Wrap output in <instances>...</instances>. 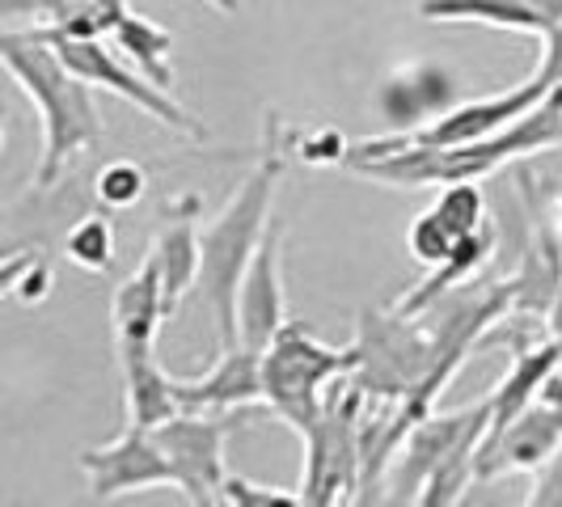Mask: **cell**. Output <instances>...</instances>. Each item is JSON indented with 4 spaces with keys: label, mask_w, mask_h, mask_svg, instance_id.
I'll use <instances>...</instances> for the list:
<instances>
[{
    "label": "cell",
    "mask_w": 562,
    "mask_h": 507,
    "mask_svg": "<svg viewBox=\"0 0 562 507\" xmlns=\"http://www.w3.org/2000/svg\"><path fill=\"white\" fill-rule=\"evenodd\" d=\"M173 397L182 410H216V415H237L246 406L267 402L262 390V351L233 342L221 351V360L195 381H173Z\"/></svg>",
    "instance_id": "obj_15"
},
{
    "label": "cell",
    "mask_w": 562,
    "mask_h": 507,
    "mask_svg": "<svg viewBox=\"0 0 562 507\" xmlns=\"http://www.w3.org/2000/svg\"><path fill=\"white\" fill-rule=\"evenodd\" d=\"M64 258H68L72 267H81V271H93V275L111 271L114 267V225L106 221V216H98V212L81 216L77 225L64 233Z\"/></svg>",
    "instance_id": "obj_23"
},
{
    "label": "cell",
    "mask_w": 562,
    "mask_h": 507,
    "mask_svg": "<svg viewBox=\"0 0 562 507\" xmlns=\"http://www.w3.org/2000/svg\"><path fill=\"white\" fill-rule=\"evenodd\" d=\"M372 397L351 381L338 376L335 390H326L322 419L305 444V478H301V504L305 507H335L360 499V422Z\"/></svg>",
    "instance_id": "obj_5"
},
{
    "label": "cell",
    "mask_w": 562,
    "mask_h": 507,
    "mask_svg": "<svg viewBox=\"0 0 562 507\" xmlns=\"http://www.w3.org/2000/svg\"><path fill=\"white\" fill-rule=\"evenodd\" d=\"M562 368V342L559 338H546L537 347H520L516 360L507 368V376L491 390V427H504L512 422L537 394L541 385Z\"/></svg>",
    "instance_id": "obj_17"
},
{
    "label": "cell",
    "mask_w": 562,
    "mask_h": 507,
    "mask_svg": "<svg viewBox=\"0 0 562 507\" xmlns=\"http://www.w3.org/2000/svg\"><path fill=\"white\" fill-rule=\"evenodd\" d=\"M461 102V84L452 77L445 64L436 59H411V64H397L385 81L376 84L372 93V106L381 114V123L406 136V132H419L427 123H436L440 114H449Z\"/></svg>",
    "instance_id": "obj_13"
},
{
    "label": "cell",
    "mask_w": 562,
    "mask_h": 507,
    "mask_svg": "<svg viewBox=\"0 0 562 507\" xmlns=\"http://www.w3.org/2000/svg\"><path fill=\"white\" fill-rule=\"evenodd\" d=\"M499 250V228H495V221H486V225L479 228V233H470V237H461V246L452 250L449 262H440V267H431L427 271V280L419 283V288H411L402 301H397L394 309L406 313V317H415V313H423L431 301H440L445 292H452V288H461L465 280H474V271H482L486 262H491V254Z\"/></svg>",
    "instance_id": "obj_18"
},
{
    "label": "cell",
    "mask_w": 562,
    "mask_h": 507,
    "mask_svg": "<svg viewBox=\"0 0 562 507\" xmlns=\"http://www.w3.org/2000/svg\"><path fill=\"white\" fill-rule=\"evenodd\" d=\"M81 470L93 504H111V499L136 495V491H148V486H173V470H169L157 436L144 431V427H132V422L111 444L85 449Z\"/></svg>",
    "instance_id": "obj_11"
},
{
    "label": "cell",
    "mask_w": 562,
    "mask_h": 507,
    "mask_svg": "<svg viewBox=\"0 0 562 507\" xmlns=\"http://www.w3.org/2000/svg\"><path fill=\"white\" fill-rule=\"evenodd\" d=\"M0 56H4V72L38 111L43 148H38V166H34L30 187L52 191L85 148L102 140V114L93 102V84L81 81L59 59L56 47L30 30H4Z\"/></svg>",
    "instance_id": "obj_2"
},
{
    "label": "cell",
    "mask_w": 562,
    "mask_h": 507,
    "mask_svg": "<svg viewBox=\"0 0 562 507\" xmlns=\"http://www.w3.org/2000/svg\"><path fill=\"white\" fill-rule=\"evenodd\" d=\"M123 364V385H127V422L132 427H161L166 419H173L182 406L173 397V376L157 364V356H132L119 360Z\"/></svg>",
    "instance_id": "obj_21"
},
{
    "label": "cell",
    "mask_w": 562,
    "mask_h": 507,
    "mask_svg": "<svg viewBox=\"0 0 562 507\" xmlns=\"http://www.w3.org/2000/svg\"><path fill=\"white\" fill-rule=\"evenodd\" d=\"M562 444V368L541 385V394L504 427H486L479 444V482L504 474H537Z\"/></svg>",
    "instance_id": "obj_9"
},
{
    "label": "cell",
    "mask_w": 562,
    "mask_h": 507,
    "mask_svg": "<svg viewBox=\"0 0 562 507\" xmlns=\"http://www.w3.org/2000/svg\"><path fill=\"white\" fill-rule=\"evenodd\" d=\"M431 207H436L461 237L479 233V228L491 221V216H486V195H482L474 182H449V187H440V195H436Z\"/></svg>",
    "instance_id": "obj_26"
},
{
    "label": "cell",
    "mask_w": 562,
    "mask_h": 507,
    "mask_svg": "<svg viewBox=\"0 0 562 507\" xmlns=\"http://www.w3.org/2000/svg\"><path fill=\"white\" fill-rule=\"evenodd\" d=\"M127 13H132L127 0H93L89 9H81V13L68 22V26H52V30L72 34V38H111Z\"/></svg>",
    "instance_id": "obj_29"
},
{
    "label": "cell",
    "mask_w": 562,
    "mask_h": 507,
    "mask_svg": "<svg viewBox=\"0 0 562 507\" xmlns=\"http://www.w3.org/2000/svg\"><path fill=\"white\" fill-rule=\"evenodd\" d=\"M276 132H280V119L267 114V144L258 153V166L237 182L225 207L199 228V246H203L199 288H203L207 309L216 313L225 347L241 342L237 338V292H241L254 254L267 237V225L276 221V187L283 173V148Z\"/></svg>",
    "instance_id": "obj_3"
},
{
    "label": "cell",
    "mask_w": 562,
    "mask_h": 507,
    "mask_svg": "<svg viewBox=\"0 0 562 507\" xmlns=\"http://www.w3.org/2000/svg\"><path fill=\"white\" fill-rule=\"evenodd\" d=\"M356 368L347 372L372 402H402L436 372V342L419 317L364 309L356 326Z\"/></svg>",
    "instance_id": "obj_6"
},
{
    "label": "cell",
    "mask_w": 562,
    "mask_h": 507,
    "mask_svg": "<svg viewBox=\"0 0 562 507\" xmlns=\"http://www.w3.org/2000/svg\"><path fill=\"white\" fill-rule=\"evenodd\" d=\"M166 317H169L166 275H161L157 254L148 250L140 258V267L114 288L111 322H114V342H119V360L153 356L157 330H161Z\"/></svg>",
    "instance_id": "obj_16"
},
{
    "label": "cell",
    "mask_w": 562,
    "mask_h": 507,
    "mask_svg": "<svg viewBox=\"0 0 562 507\" xmlns=\"http://www.w3.org/2000/svg\"><path fill=\"white\" fill-rule=\"evenodd\" d=\"M221 504H228V507H292V504H301V491H288V486H262V482L228 474L225 491H221Z\"/></svg>",
    "instance_id": "obj_30"
},
{
    "label": "cell",
    "mask_w": 562,
    "mask_h": 507,
    "mask_svg": "<svg viewBox=\"0 0 562 507\" xmlns=\"http://www.w3.org/2000/svg\"><path fill=\"white\" fill-rule=\"evenodd\" d=\"M457 246H461V233H457L436 207L419 212V216L411 221V228H406V250H411V258L423 262L427 271L440 267V262H449Z\"/></svg>",
    "instance_id": "obj_24"
},
{
    "label": "cell",
    "mask_w": 562,
    "mask_h": 507,
    "mask_svg": "<svg viewBox=\"0 0 562 507\" xmlns=\"http://www.w3.org/2000/svg\"><path fill=\"white\" fill-rule=\"evenodd\" d=\"M554 84L546 81L541 72H533L525 84L507 89V93H495V98H474V102H457L449 114H440L436 123H427L419 132H406L397 136L390 132L397 144H431V148H452V144H470V140H486V136H499L504 127H512L516 119L541 106L550 98Z\"/></svg>",
    "instance_id": "obj_12"
},
{
    "label": "cell",
    "mask_w": 562,
    "mask_h": 507,
    "mask_svg": "<svg viewBox=\"0 0 562 507\" xmlns=\"http://www.w3.org/2000/svg\"><path fill=\"white\" fill-rule=\"evenodd\" d=\"M525 4H529L533 13H541V18L550 22V30H554L562 22V0H525Z\"/></svg>",
    "instance_id": "obj_34"
},
{
    "label": "cell",
    "mask_w": 562,
    "mask_h": 507,
    "mask_svg": "<svg viewBox=\"0 0 562 507\" xmlns=\"http://www.w3.org/2000/svg\"><path fill=\"white\" fill-rule=\"evenodd\" d=\"M30 34H38L43 43H52L59 52V59H64L81 81L93 84V89H106L114 98H123L127 106H136V111H144L148 119L166 123L169 132H178V136H187V140H207V127L199 123L195 114L187 111V106H178V102L169 98V89L153 84L140 68H127L123 56L106 47V38H72V34H59V30H30Z\"/></svg>",
    "instance_id": "obj_7"
},
{
    "label": "cell",
    "mask_w": 562,
    "mask_h": 507,
    "mask_svg": "<svg viewBox=\"0 0 562 507\" xmlns=\"http://www.w3.org/2000/svg\"><path fill=\"white\" fill-rule=\"evenodd\" d=\"M474 427H491V394L482 397V402L461 406V410H449V415H436V410L423 415V419L406 431L394 465H390L385 499H390V504H419V491L427 486L431 470H436Z\"/></svg>",
    "instance_id": "obj_10"
},
{
    "label": "cell",
    "mask_w": 562,
    "mask_h": 507,
    "mask_svg": "<svg viewBox=\"0 0 562 507\" xmlns=\"http://www.w3.org/2000/svg\"><path fill=\"white\" fill-rule=\"evenodd\" d=\"M537 72L550 84H562V22L546 38H541V59H537Z\"/></svg>",
    "instance_id": "obj_33"
},
{
    "label": "cell",
    "mask_w": 562,
    "mask_h": 507,
    "mask_svg": "<svg viewBox=\"0 0 562 507\" xmlns=\"http://www.w3.org/2000/svg\"><path fill=\"white\" fill-rule=\"evenodd\" d=\"M148 191V173H144L136 161H111V166H102L98 173V182H93V195L102 207H111V212H127V207H136Z\"/></svg>",
    "instance_id": "obj_25"
},
{
    "label": "cell",
    "mask_w": 562,
    "mask_h": 507,
    "mask_svg": "<svg viewBox=\"0 0 562 507\" xmlns=\"http://www.w3.org/2000/svg\"><path fill=\"white\" fill-rule=\"evenodd\" d=\"M351 368H356L351 347H330V342L313 338L301 322H283V330L262 351L267 406L305 440L322 419L326 390Z\"/></svg>",
    "instance_id": "obj_4"
},
{
    "label": "cell",
    "mask_w": 562,
    "mask_h": 507,
    "mask_svg": "<svg viewBox=\"0 0 562 507\" xmlns=\"http://www.w3.org/2000/svg\"><path fill=\"white\" fill-rule=\"evenodd\" d=\"M562 144V84L550 89V98L533 106L525 119H516L499 136L452 148L431 144H397L394 136H372L347 148V173H360L368 182L397 187V191H423V187H449V182H482L499 173L507 161L533 157L541 148Z\"/></svg>",
    "instance_id": "obj_1"
},
{
    "label": "cell",
    "mask_w": 562,
    "mask_h": 507,
    "mask_svg": "<svg viewBox=\"0 0 562 507\" xmlns=\"http://www.w3.org/2000/svg\"><path fill=\"white\" fill-rule=\"evenodd\" d=\"M546 317H550V338H559L562 342V288H559V296H554V305H550Z\"/></svg>",
    "instance_id": "obj_35"
},
{
    "label": "cell",
    "mask_w": 562,
    "mask_h": 507,
    "mask_svg": "<svg viewBox=\"0 0 562 507\" xmlns=\"http://www.w3.org/2000/svg\"><path fill=\"white\" fill-rule=\"evenodd\" d=\"M347 148H351V144L342 140L335 127H317V132H305L292 153H296L305 166H342V161H347Z\"/></svg>",
    "instance_id": "obj_31"
},
{
    "label": "cell",
    "mask_w": 562,
    "mask_h": 507,
    "mask_svg": "<svg viewBox=\"0 0 562 507\" xmlns=\"http://www.w3.org/2000/svg\"><path fill=\"white\" fill-rule=\"evenodd\" d=\"M237 415H216V410H178L173 419L153 427L157 444L166 452L173 486L182 491V499L195 507L221 504L225 491V440L233 431Z\"/></svg>",
    "instance_id": "obj_8"
},
{
    "label": "cell",
    "mask_w": 562,
    "mask_h": 507,
    "mask_svg": "<svg viewBox=\"0 0 562 507\" xmlns=\"http://www.w3.org/2000/svg\"><path fill=\"white\" fill-rule=\"evenodd\" d=\"M529 504L533 507H562V444H559V452L537 470L533 491H529Z\"/></svg>",
    "instance_id": "obj_32"
},
{
    "label": "cell",
    "mask_w": 562,
    "mask_h": 507,
    "mask_svg": "<svg viewBox=\"0 0 562 507\" xmlns=\"http://www.w3.org/2000/svg\"><path fill=\"white\" fill-rule=\"evenodd\" d=\"M111 43L123 52V59L132 68H140L153 84L169 89L173 84V34L166 26H157L144 13H127L119 30L111 34Z\"/></svg>",
    "instance_id": "obj_22"
},
{
    "label": "cell",
    "mask_w": 562,
    "mask_h": 507,
    "mask_svg": "<svg viewBox=\"0 0 562 507\" xmlns=\"http://www.w3.org/2000/svg\"><path fill=\"white\" fill-rule=\"evenodd\" d=\"M419 18L449 22V26H495L546 38L550 22L533 13L525 0H419Z\"/></svg>",
    "instance_id": "obj_19"
},
{
    "label": "cell",
    "mask_w": 562,
    "mask_h": 507,
    "mask_svg": "<svg viewBox=\"0 0 562 507\" xmlns=\"http://www.w3.org/2000/svg\"><path fill=\"white\" fill-rule=\"evenodd\" d=\"M288 322V301H283V221L276 216L267 225V237L254 254L250 271L237 292V338L246 347L267 351V342L280 335Z\"/></svg>",
    "instance_id": "obj_14"
},
{
    "label": "cell",
    "mask_w": 562,
    "mask_h": 507,
    "mask_svg": "<svg viewBox=\"0 0 562 507\" xmlns=\"http://www.w3.org/2000/svg\"><path fill=\"white\" fill-rule=\"evenodd\" d=\"M199 199L191 195L187 199V212H195ZM187 212H178L173 221H166L161 228V237H157V262H161V275H166V301H169V313L178 309V301L199 288V267H203V246H199V228L195 221L187 216Z\"/></svg>",
    "instance_id": "obj_20"
},
{
    "label": "cell",
    "mask_w": 562,
    "mask_h": 507,
    "mask_svg": "<svg viewBox=\"0 0 562 507\" xmlns=\"http://www.w3.org/2000/svg\"><path fill=\"white\" fill-rule=\"evenodd\" d=\"M203 4H212V9L225 13V18H237V13H241V0H203Z\"/></svg>",
    "instance_id": "obj_36"
},
{
    "label": "cell",
    "mask_w": 562,
    "mask_h": 507,
    "mask_svg": "<svg viewBox=\"0 0 562 507\" xmlns=\"http://www.w3.org/2000/svg\"><path fill=\"white\" fill-rule=\"evenodd\" d=\"M93 0H0L4 9V30H13L18 22H34L30 30H52L68 26L81 9H89Z\"/></svg>",
    "instance_id": "obj_28"
},
{
    "label": "cell",
    "mask_w": 562,
    "mask_h": 507,
    "mask_svg": "<svg viewBox=\"0 0 562 507\" xmlns=\"http://www.w3.org/2000/svg\"><path fill=\"white\" fill-rule=\"evenodd\" d=\"M559 207H562V187H559Z\"/></svg>",
    "instance_id": "obj_37"
},
{
    "label": "cell",
    "mask_w": 562,
    "mask_h": 507,
    "mask_svg": "<svg viewBox=\"0 0 562 507\" xmlns=\"http://www.w3.org/2000/svg\"><path fill=\"white\" fill-rule=\"evenodd\" d=\"M52 283H56V271H52V262L43 254L26 250L18 254L13 262H4V296H18L26 305H38V301H47Z\"/></svg>",
    "instance_id": "obj_27"
}]
</instances>
